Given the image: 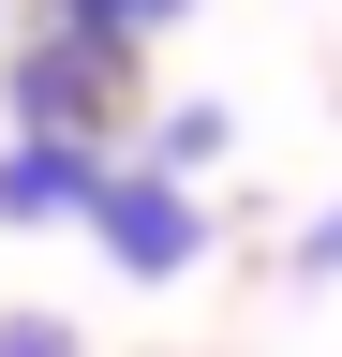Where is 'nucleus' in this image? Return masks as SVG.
<instances>
[{"mask_svg": "<svg viewBox=\"0 0 342 357\" xmlns=\"http://www.w3.org/2000/svg\"><path fill=\"white\" fill-rule=\"evenodd\" d=\"M90 253L119 268V283H194L208 253H224V208H208V178H164V164H134L119 149V178H104V208H90Z\"/></svg>", "mask_w": 342, "mask_h": 357, "instance_id": "f257e3e1", "label": "nucleus"}, {"mask_svg": "<svg viewBox=\"0 0 342 357\" xmlns=\"http://www.w3.org/2000/svg\"><path fill=\"white\" fill-rule=\"evenodd\" d=\"M0 119H15V134H90V149H119L134 60H119V45H75V30H15V45H0Z\"/></svg>", "mask_w": 342, "mask_h": 357, "instance_id": "f03ea898", "label": "nucleus"}, {"mask_svg": "<svg viewBox=\"0 0 342 357\" xmlns=\"http://www.w3.org/2000/svg\"><path fill=\"white\" fill-rule=\"evenodd\" d=\"M104 178H119V149H90V134H0V223L15 238H90V208H104Z\"/></svg>", "mask_w": 342, "mask_h": 357, "instance_id": "7ed1b4c3", "label": "nucleus"}, {"mask_svg": "<svg viewBox=\"0 0 342 357\" xmlns=\"http://www.w3.org/2000/svg\"><path fill=\"white\" fill-rule=\"evenodd\" d=\"M224 149H238L224 105H164V119L134 134V164H164V178H224Z\"/></svg>", "mask_w": 342, "mask_h": 357, "instance_id": "20e7f679", "label": "nucleus"}, {"mask_svg": "<svg viewBox=\"0 0 342 357\" xmlns=\"http://www.w3.org/2000/svg\"><path fill=\"white\" fill-rule=\"evenodd\" d=\"M30 30H75V45H119V60H149V45H134V15H119V0H30Z\"/></svg>", "mask_w": 342, "mask_h": 357, "instance_id": "39448f33", "label": "nucleus"}, {"mask_svg": "<svg viewBox=\"0 0 342 357\" xmlns=\"http://www.w3.org/2000/svg\"><path fill=\"white\" fill-rule=\"evenodd\" d=\"M0 357H90V342H75V312H0Z\"/></svg>", "mask_w": 342, "mask_h": 357, "instance_id": "423d86ee", "label": "nucleus"}, {"mask_svg": "<svg viewBox=\"0 0 342 357\" xmlns=\"http://www.w3.org/2000/svg\"><path fill=\"white\" fill-rule=\"evenodd\" d=\"M283 268H297V283H342V208H313V223H297V238H283Z\"/></svg>", "mask_w": 342, "mask_h": 357, "instance_id": "0eeeda50", "label": "nucleus"}, {"mask_svg": "<svg viewBox=\"0 0 342 357\" xmlns=\"http://www.w3.org/2000/svg\"><path fill=\"white\" fill-rule=\"evenodd\" d=\"M119 15H134V45H164V30L194 15V0H119Z\"/></svg>", "mask_w": 342, "mask_h": 357, "instance_id": "6e6552de", "label": "nucleus"}]
</instances>
